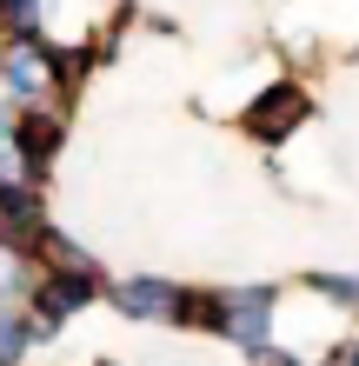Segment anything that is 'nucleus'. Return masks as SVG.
<instances>
[{
  "label": "nucleus",
  "instance_id": "nucleus-9",
  "mask_svg": "<svg viewBox=\"0 0 359 366\" xmlns=\"http://www.w3.org/2000/svg\"><path fill=\"white\" fill-rule=\"evenodd\" d=\"M14 287H20V280H14V273H7V260H0V300H7V293H14Z\"/></svg>",
  "mask_w": 359,
  "mask_h": 366
},
{
  "label": "nucleus",
  "instance_id": "nucleus-1",
  "mask_svg": "<svg viewBox=\"0 0 359 366\" xmlns=\"http://www.w3.org/2000/svg\"><path fill=\"white\" fill-rule=\"evenodd\" d=\"M213 333L240 340V347H266V320H273V293L266 287H240V293H220L213 300Z\"/></svg>",
  "mask_w": 359,
  "mask_h": 366
},
{
  "label": "nucleus",
  "instance_id": "nucleus-6",
  "mask_svg": "<svg viewBox=\"0 0 359 366\" xmlns=\"http://www.w3.org/2000/svg\"><path fill=\"white\" fill-rule=\"evenodd\" d=\"M54 140H60V127L54 120H20V154H27V167H40L54 154Z\"/></svg>",
  "mask_w": 359,
  "mask_h": 366
},
{
  "label": "nucleus",
  "instance_id": "nucleus-8",
  "mask_svg": "<svg viewBox=\"0 0 359 366\" xmlns=\"http://www.w3.org/2000/svg\"><path fill=\"white\" fill-rule=\"evenodd\" d=\"M326 366H359V353H353V347H340V353H333Z\"/></svg>",
  "mask_w": 359,
  "mask_h": 366
},
{
  "label": "nucleus",
  "instance_id": "nucleus-2",
  "mask_svg": "<svg viewBox=\"0 0 359 366\" xmlns=\"http://www.w3.org/2000/svg\"><path fill=\"white\" fill-rule=\"evenodd\" d=\"M300 114H306V94H300V87H273V94L253 100L246 127H253L260 140H280V134H293V127H300Z\"/></svg>",
  "mask_w": 359,
  "mask_h": 366
},
{
  "label": "nucleus",
  "instance_id": "nucleus-11",
  "mask_svg": "<svg viewBox=\"0 0 359 366\" xmlns=\"http://www.w3.org/2000/svg\"><path fill=\"white\" fill-rule=\"evenodd\" d=\"M0 140H7V114H0Z\"/></svg>",
  "mask_w": 359,
  "mask_h": 366
},
{
  "label": "nucleus",
  "instance_id": "nucleus-10",
  "mask_svg": "<svg viewBox=\"0 0 359 366\" xmlns=\"http://www.w3.org/2000/svg\"><path fill=\"white\" fill-rule=\"evenodd\" d=\"M266 366H300V360H293V353H280V360H266Z\"/></svg>",
  "mask_w": 359,
  "mask_h": 366
},
{
  "label": "nucleus",
  "instance_id": "nucleus-3",
  "mask_svg": "<svg viewBox=\"0 0 359 366\" xmlns=\"http://www.w3.org/2000/svg\"><path fill=\"white\" fill-rule=\"evenodd\" d=\"M87 300H93V280H87V273H54L47 287H40V320H34V333H47L60 313L87 307Z\"/></svg>",
  "mask_w": 359,
  "mask_h": 366
},
{
  "label": "nucleus",
  "instance_id": "nucleus-5",
  "mask_svg": "<svg viewBox=\"0 0 359 366\" xmlns=\"http://www.w3.org/2000/svg\"><path fill=\"white\" fill-rule=\"evenodd\" d=\"M0 74H7V87H14V94H40V80H47V74H40V54H34V47H14Z\"/></svg>",
  "mask_w": 359,
  "mask_h": 366
},
{
  "label": "nucleus",
  "instance_id": "nucleus-4",
  "mask_svg": "<svg viewBox=\"0 0 359 366\" xmlns=\"http://www.w3.org/2000/svg\"><path fill=\"white\" fill-rule=\"evenodd\" d=\"M113 307L133 313V320H160L173 307V287H166V280H126V287H113Z\"/></svg>",
  "mask_w": 359,
  "mask_h": 366
},
{
  "label": "nucleus",
  "instance_id": "nucleus-7",
  "mask_svg": "<svg viewBox=\"0 0 359 366\" xmlns=\"http://www.w3.org/2000/svg\"><path fill=\"white\" fill-rule=\"evenodd\" d=\"M34 0H0V20H7V27H34Z\"/></svg>",
  "mask_w": 359,
  "mask_h": 366
}]
</instances>
